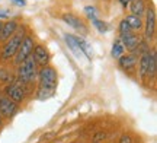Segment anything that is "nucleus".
<instances>
[{
	"instance_id": "nucleus-1",
	"label": "nucleus",
	"mask_w": 157,
	"mask_h": 143,
	"mask_svg": "<svg viewBox=\"0 0 157 143\" xmlns=\"http://www.w3.org/2000/svg\"><path fill=\"white\" fill-rule=\"evenodd\" d=\"M38 79H39V86H38V93L36 98L38 99H48L54 95V92L57 89V80H58V74L54 67H51L50 64L41 67L38 70Z\"/></svg>"
},
{
	"instance_id": "nucleus-2",
	"label": "nucleus",
	"mask_w": 157,
	"mask_h": 143,
	"mask_svg": "<svg viewBox=\"0 0 157 143\" xmlns=\"http://www.w3.org/2000/svg\"><path fill=\"white\" fill-rule=\"evenodd\" d=\"M38 76V66L34 62L32 56L28 57L23 63L17 66V73H16V82H19L21 85L23 83H32Z\"/></svg>"
},
{
	"instance_id": "nucleus-3",
	"label": "nucleus",
	"mask_w": 157,
	"mask_h": 143,
	"mask_svg": "<svg viewBox=\"0 0 157 143\" xmlns=\"http://www.w3.org/2000/svg\"><path fill=\"white\" fill-rule=\"evenodd\" d=\"M25 35H26V28H25V26H19L16 32L5 42V47H3V50H2V60L7 62V60H10V58L15 57V54H16L22 40L25 38Z\"/></svg>"
},
{
	"instance_id": "nucleus-4",
	"label": "nucleus",
	"mask_w": 157,
	"mask_h": 143,
	"mask_svg": "<svg viewBox=\"0 0 157 143\" xmlns=\"http://www.w3.org/2000/svg\"><path fill=\"white\" fill-rule=\"evenodd\" d=\"M34 47H35L34 37H31V35H25V38L22 40L21 46H19V48H17L16 54H15V57H13L15 66H19V64L23 63L28 57H31Z\"/></svg>"
},
{
	"instance_id": "nucleus-5",
	"label": "nucleus",
	"mask_w": 157,
	"mask_h": 143,
	"mask_svg": "<svg viewBox=\"0 0 157 143\" xmlns=\"http://www.w3.org/2000/svg\"><path fill=\"white\" fill-rule=\"evenodd\" d=\"M144 21H143V26H144V38L146 41H150L156 34V10L154 7L150 6L146 9V13H144Z\"/></svg>"
},
{
	"instance_id": "nucleus-6",
	"label": "nucleus",
	"mask_w": 157,
	"mask_h": 143,
	"mask_svg": "<svg viewBox=\"0 0 157 143\" xmlns=\"http://www.w3.org/2000/svg\"><path fill=\"white\" fill-rule=\"evenodd\" d=\"M5 97H7L10 101H13L15 104H22L25 101V91H23L22 85L19 82L15 83H9L5 88Z\"/></svg>"
},
{
	"instance_id": "nucleus-7",
	"label": "nucleus",
	"mask_w": 157,
	"mask_h": 143,
	"mask_svg": "<svg viewBox=\"0 0 157 143\" xmlns=\"http://www.w3.org/2000/svg\"><path fill=\"white\" fill-rule=\"evenodd\" d=\"M31 56H32V58H34V62L36 63L38 67H45V66L50 64V60H51L50 51H48V48L45 46H42V44H35Z\"/></svg>"
},
{
	"instance_id": "nucleus-8",
	"label": "nucleus",
	"mask_w": 157,
	"mask_h": 143,
	"mask_svg": "<svg viewBox=\"0 0 157 143\" xmlns=\"http://www.w3.org/2000/svg\"><path fill=\"white\" fill-rule=\"evenodd\" d=\"M19 111V105L10 101L7 97H0V115L2 118H7L10 120L12 117H15Z\"/></svg>"
},
{
	"instance_id": "nucleus-9",
	"label": "nucleus",
	"mask_w": 157,
	"mask_h": 143,
	"mask_svg": "<svg viewBox=\"0 0 157 143\" xmlns=\"http://www.w3.org/2000/svg\"><path fill=\"white\" fill-rule=\"evenodd\" d=\"M63 21L67 23L68 26H71L73 29L82 32V34H87V26L86 23L83 22L82 18H78L77 15H73V13H64L63 15Z\"/></svg>"
},
{
	"instance_id": "nucleus-10",
	"label": "nucleus",
	"mask_w": 157,
	"mask_h": 143,
	"mask_svg": "<svg viewBox=\"0 0 157 143\" xmlns=\"http://www.w3.org/2000/svg\"><path fill=\"white\" fill-rule=\"evenodd\" d=\"M19 28V23L15 21V19H10V21H6V22H2V31H0V41L2 42H6V41L10 38L12 35L15 34Z\"/></svg>"
},
{
	"instance_id": "nucleus-11",
	"label": "nucleus",
	"mask_w": 157,
	"mask_h": 143,
	"mask_svg": "<svg viewBox=\"0 0 157 143\" xmlns=\"http://www.w3.org/2000/svg\"><path fill=\"white\" fill-rule=\"evenodd\" d=\"M119 40H121V42H122L125 51H132L135 47H137L141 41H143L140 38V35H137L135 32H132V34H129V35H125V37L119 38Z\"/></svg>"
},
{
	"instance_id": "nucleus-12",
	"label": "nucleus",
	"mask_w": 157,
	"mask_h": 143,
	"mask_svg": "<svg viewBox=\"0 0 157 143\" xmlns=\"http://www.w3.org/2000/svg\"><path fill=\"white\" fill-rule=\"evenodd\" d=\"M137 62H138V57H135L134 54H131V53H125L121 58H118V63L119 66L122 67L124 70H132L137 66Z\"/></svg>"
},
{
	"instance_id": "nucleus-13",
	"label": "nucleus",
	"mask_w": 157,
	"mask_h": 143,
	"mask_svg": "<svg viewBox=\"0 0 157 143\" xmlns=\"http://www.w3.org/2000/svg\"><path fill=\"white\" fill-rule=\"evenodd\" d=\"M129 12H131V15H137V16L143 18L144 16V13H146V0H131L129 2Z\"/></svg>"
},
{
	"instance_id": "nucleus-14",
	"label": "nucleus",
	"mask_w": 157,
	"mask_h": 143,
	"mask_svg": "<svg viewBox=\"0 0 157 143\" xmlns=\"http://www.w3.org/2000/svg\"><path fill=\"white\" fill-rule=\"evenodd\" d=\"M148 63H150V51L144 53L143 56H140L138 58V74H140V79H146L147 77V70H148Z\"/></svg>"
},
{
	"instance_id": "nucleus-15",
	"label": "nucleus",
	"mask_w": 157,
	"mask_h": 143,
	"mask_svg": "<svg viewBox=\"0 0 157 143\" xmlns=\"http://www.w3.org/2000/svg\"><path fill=\"white\" fill-rule=\"evenodd\" d=\"M74 38H76V41H77L78 47H80V51H82V54H83V56H86V57L90 60V58H92V56H93V48L90 47V44L84 40L83 37L74 35Z\"/></svg>"
},
{
	"instance_id": "nucleus-16",
	"label": "nucleus",
	"mask_w": 157,
	"mask_h": 143,
	"mask_svg": "<svg viewBox=\"0 0 157 143\" xmlns=\"http://www.w3.org/2000/svg\"><path fill=\"white\" fill-rule=\"evenodd\" d=\"M64 41H66V44H67L68 48L74 53V56H76V57L83 56V54H82V51H80V47H78L77 41H76V38H74L73 34H66V35H64Z\"/></svg>"
},
{
	"instance_id": "nucleus-17",
	"label": "nucleus",
	"mask_w": 157,
	"mask_h": 143,
	"mask_svg": "<svg viewBox=\"0 0 157 143\" xmlns=\"http://www.w3.org/2000/svg\"><path fill=\"white\" fill-rule=\"evenodd\" d=\"M157 72V54L156 50L150 51V63H148V70H147V77L148 79H154Z\"/></svg>"
},
{
	"instance_id": "nucleus-18",
	"label": "nucleus",
	"mask_w": 157,
	"mask_h": 143,
	"mask_svg": "<svg viewBox=\"0 0 157 143\" xmlns=\"http://www.w3.org/2000/svg\"><path fill=\"white\" fill-rule=\"evenodd\" d=\"M125 21H127V23H128L129 26H131V29L132 31H140V29H143V18L137 16V15H127L125 16Z\"/></svg>"
},
{
	"instance_id": "nucleus-19",
	"label": "nucleus",
	"mask_w": 157,
	"mask_h": 143,
	"mask_svg": "<svg viewBox=\"0 0 157 143\" xmlns=\"http://www.w3.org/2000/svg\"><path fill=\"white\" fill-rule=\"evenodd\" d=\"M125 54V48H124L122 42H121V40L119 38H117V40L113 41L112 44V50H111V56H112L113 58H121Z\"/></svg>"
},
{
	"instance_id": "nucleus-20",
	"label": "nucleus",
	"mask_w": 157,
	"mask_h": 143,
	"mask_svg": "<svg viewBox=\"0 0 157 143\" xmlns=\"http://www.w3.org/2000/svg\"><path fill=\"white\" fill-rule=\"evenodd\" d=\"M118 32H119V38H122V37H125V35L132 34L134 31H132V29H131V26L127 23V21H125V19H122V21L119 22V25H118Z\"/></svg>"
},
{
	"instance_id": "nucleus-21",
	"label": "nucleus",
	"mask_w": 157,
	"mask_h": 143,
	"mask_svg": "<svg viewBox=\"0 0 157 143\" xmlns=\"http://www.w3.org/2000/svg\"><path fill=\"white\" fill-rule=\"evenodd\" d=\"M92 23H93V26H95L101 34H105V32H108V29H109V26H108L106 22H103L102 19H99V18H95L93 21H92Z\"/></svg>"
},
{
	"instance_id": "nucleus-22",
	"label": "nucleus",
	"mask_w": 157,
	"mask_h": 143,
	"mask_svg": "<svg viewBox=\"0 0 157 143\" xmlns=\"http://www.w3.org/2000/svg\"><path fill=\"white\" fill-rule=\"evenodd\" d=\"M84 13H86V16L89 18L90 21H93L95 18H98L96 16V13H98V12H96L95 6H86V7H84Z\"/></svg>"
},
{
	"instance_id": "nucleus-23",
	"label": "nucleus",
	"mask_w": 157,
	"mask_h": 143,
	"mask_svg": "<svg viewBox=\"0 0 157 143\" xmlns=\"http://www.w3.org/2000/svg\"><path fill=\"white\" fill-rule=\"evenodd\" d=\"M0 80L2 82H10L12 80V74L7 72V70L0 69Z\"/></svg>"
},
{
	"instance_id": "nucleus-24",
	"label": "nucleus",
	"mask_w": 157,
	"mask_h": 143,
	"mask_svg": "<svg viewBox=\"0 0 157 143\" xmlns=\"http://www.w3.org/2000/svg\"><path fill=\"white\" fill-rule=\"evenodd\" d=\"M119 143H132V137L127 134V133H124L122 136L119 137Z\"/></svg>"
},
{
	"instance_id": "nucleus-25",
	"label": "nucleus",
	"mask_w": 157,
	"mask_h": 143,
	"mask_svg": "<svg viewBox=\"0 0 157 143\" xmlns=\"http://www.w3.org/2000/svg\"><path fill=\"white\" fill-rule=\"evenodd\" d=\"M129 2H131V0H119V3H121L122 7H127V6L129 5Z\"/></svg>"
},
{
	"instance_id": "nucleus-26",
	"label": "nucleus",
	"mask_w": 157,
	"mask_h": 143,
	"mask_svg": "<svg viewBox=\"0 0 157 143\" xmlns=\"http://www.w3.org/2000/svg\"><path fill=\"white\" fill-rule=\"evenodd\" d=\"M9 16V13H7V12H0V21H2V19H5V18H7Z\"/></svg>"
},
{
	"instance_id": "nucleus-27",
	"label": "nucleus",
	"mask_w": 157,
	"mask_h": 143,
	"mask_svg": "<svg viewBox=\"0 0 157 143\" xmlns=\"http://www.w3.org/2000/svg\"><path fill=\"white\" fill-rule=\"evenodd\" d=\"M13 2H16L19 5H25V0H13Z\"/></svg>"
},
{
	"instance_id": "nucleus-28",
	"label": "nucleus",
	"mask_w": 157,
	"mask_h": 143,
	"mask_svg": "<svg viewBox=\"0 0 157 143\" xmlns=\"http://www.w3.org/2000/svg\"><path fill=\"white\" fill-rule=\"evenodd\" d=\"M2 124H3V118H2V115H0V127H2Z\"/></svg>"
},
{
	"instance_id": "nucleus-29",
	"label": "nucleus",
	"mask_w": 157,
	"mask_h": 143,
	"mask_svg": "<svg viewBox=\"0 0 157 143\" xmlns=\"http://www.w3.org/2000/svg\"><path fill=\"white\" fill-rule=\"evenodd\" d=\"M0 31H2V21H0Z\"/></svg>"
},
{
	"instance_id": "nucleus-30",
	"label": "nucleus",
	"mask_w": 157,
	"mask_h": 143,
	"mask_svg": "<svg viewBox=\"0 0 157 143\" xmlns=\"http://www.w3.org/2000/svg\"><path fill=\"white\" fill-rule=\"evenodd\" d=\"M96 143H98V142H96Z\"/></svg>"
}]
</instances>
